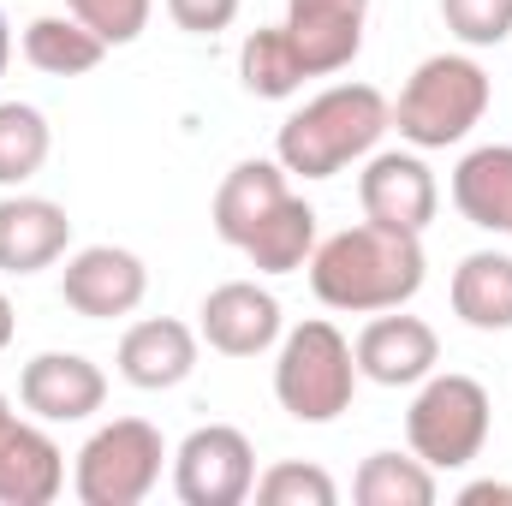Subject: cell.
Listing matches in <instances>:
<instances>
[{"label":"cell","mask_w":512,"mask_h":506,"mask_svg":"<svg viewBox=\"0 0 512 506\" xmlns=\"http://www.w3.org/2000/svg\"><path fill=\"white\" fill-rule=\"evenodd\" d=\"M173 489L185 506H239L256 489V447L233 423H203L173 453Z\"/></svg>","instance_id":"7"},{"label":"cell","mask_w":512,"mask_h":506,"mask_svg":"<svg viewBox=\"0 0 512 506\" xmlns=\"http://www.w3.org/2000/svg\"><path fill=\"white\" fill-rule=\"evenodd\" d=\"M239 78H245V90L262 96V102H286V96L304 90L310 72H304V60H298L286 24H274V30H251V36H245V48H239Z\"/></svg>","instance_id":"22"},{"label":"cell","mask_w":512,"mask_h":506,"mask_svg":"<svg viewBox=\"0 0 512 506\" xmlns=\"http://www.w3.org/2000/svg\"><path fill=\"white\" fill-rule=\"evenodd\" d=\"M423 268L429 262H423L417 233L364 221V227H346L310 251V286L328 310L376 316V310H399L417 298Z\"/></svg>","instance_id":"1"},{"label":"cell","mask_w":512,"mask_h":506,"mask_svg":"<svg viewBox=\"0 0 512 506\" xmlns=\"http://www.w3.org/2000/svg\"><path fill=\"white\" fill-rule=\"evenodd\" d=\"M465 506H483V501H512V483H471L465 495H459Z\"/></svg>","instance_id":"29"},{"label":"cell","mask_w":512,"mask_h":506,"mask_svg":"<svg viewBox=\"0 0 512 506\" xmlns=\"http://www.w3.org/2000/svg\"><path fill=\"white\" fill-rule=\"evenodd\" d=\"M0 411H6V393H0Z\"/></svg>","instance_id":"32"},{"label":"cell","mask_w":512,"mask_h":506,"mask_svg":"<svg viewBox=\"0 0 512 506\" xmlns=\"http://www.w3.org/2000/svg\"><path fill=\"white\" fill-rule=\"evenodd\" d=\"M197 370V334L173 316H149V322H131L126 340H120V376L143 393H161V387H179V381Z\"/></svg>","instance_id":"16"},{"label":"cell","mask_w":512,"mask_h":506,"mask_svg":"<svg viewBox=\"0 0 512 506\" xmlns=\"http://www.w3.org/2000/svg\"><path fill=\"white\" fill-rule=\"evenodd\" d=\"M66 12H72V18H84L108 48H126V42L143 36V24H149L155 0H66Z\"/></svg>","instance_id":"27"},{"label":"cell","mask_w":512,"mask_h":506,"mask_svg":"<svg viewBox=\"0 0 512 506\" xmlns=\"http://www.w3.org/2000/svg\"><path fill=\"white\" fill-rule=\"evenodd\" d=\"M149 292V268L143 256L120 251V245H84L60 274V298L84 316V322H114L131 316Z\"/></svg>","instance_id":"8"},{"label":"cell","mask_w":512,"mask_h":506,"mask_svg":"<svg viewBox=\"0 0 512 506\" xmlns=\"http://www.w3.org/2000/svg\"><path fill=\"white\" fill-rule=\"evenodd\" d=\"M358 393V358H352V340L334 328V322H298L286 340H280V358H274V399L286 405V417L298 423H334Z\"/></svg>","instance_id":"4"},{"label":"cell","mask_w":512,"mask_h":506,"mask_svg":"<svg viewBox=\"0 0 512 506\" xmlns=\"http://www.w3.org/2000/svg\"><path fill=\"white\" fill-rule=\"evenodd\" d=\"M54 131L42 120V108L30 102H0V185H24L48 167Z\"/></svg>","instance_id":"24"},{"label":"cell","mask_w":512,"mask_h":506,"mask_svg":"<svg viewBox=\"0 0 512 506\" xmlns=\"http://www.w3.org/2000/svg\"><path fill=\"white\" fill-rule=\"evenodd\" d=\"M352 358H358V376H370L376 387H417L423 376H435L441 340L423 316H376L358 334Z\"/></svg>","instance_id":"13"},{"label":"cell","mask_w":512,"mask_h":506,"mask_svg":"<svg viewBox=\"0 0 512 506\" xmlns=\"http://www.w3.org/2000/svg\"><path fill=\"white\" fill-rule=\"evenodd\" d=\"M280 203H286V167L280 161H239L215 191V233L245 251V239Z\"/></svg>","instance_id":"17"},{"label":"cell","mask_w":512,"mask_h":506,"mask_svg":"<svg viewBox=\"0 0 512 506\" xmlns=\"http://www.w3.org/2000/svg\"><path fill=\"white\" fill-rule=\"evenodd\" d=\"M102 54H108V42L84 18H72V12L66 18L60 12H42V18L24 24V60L36 72H48V78H84V72L102 66Z\"/></svg>","instance_id":"20"},{"label":"cell","mask_w":512,"mask_h":506,"mask_svg":"<svg viewBox=\"0 0 512 506\" xmlns=\"http://www.w3.org/2000/svg\"><path fill=\"white\" fill-rule=\"evenodd\" d=\"M316 251V209L304 203V197H292L286 191V203L256 227L251 239H245V256H251L262 274H292V268H304Z\"/></svg>","instance_id":"21"},{"label":"cell","mask_w":512,"mask_h":506,"mask_svg":"<svg viewBox=\"0 0 512 506\" xmlns=\"http://www.w3.org/2000/svg\"><path fill=\"white\" fill-rule=\"evenodd\" d=\"M12 328H18V316H12V304H6V292H0V352L12 346Z\"/></svg>","instance_id":"30"},{"label":"cell","mask_w":512,"mask_h":506,"mask_svg":"<svg viewBox=\"0 0 512 506\" xmlns=\"http://www.w3.org/2000/svg\"><path fill=\"white\" fill-rule=\"evenodd\" d=\"M352 495H358V506H429L435 501V471L417 453L411 459L370 453L364 471H358V483H352Z\"/></svg>","instance_id":"23"},{"label":"cell","mask_w":512,"mask_h":506,"mask_svg":"<svg viewBox=\"0 0 512 506\" xmlns=\"http://www.w3.org/2000/svg\"><path fill=\"white\" fill-rule=\"evenodd\" d=\"M161 459H167V441H161L155 423L114 417V423H102L84 441L72 489H78L84 506H137L149 501V489L161 483Z\"/></svg>","instance_id":"6"},{"label":"cell","mask_w":512,"mask_h":506,"mask_svg":"<svg viewBox=\"0 0 512 506\" xmlns=\"http://www.w3.org/2000/svg\"><path fill=\"white\" fill-rule=\"evenodd\" d=\"M256 501L262 506H334L340 489H334V477L322 465L286 459V465H274V471L256 477Z\"/></svg>","instance_id":"25"},{"label":"cell","mask_w":512,"mask_h":506,"mask_svg":"<svg viewBox=\"0 0 512 506\" xmlns=\"http://www.w3.org/2000/svg\"><path fill=\"white\" fill-rule=\"evenodd\" d=\"M66 489V453L36 429L0 411V506H48Z\"/></svg>","instance_id":"14"},{"label":"cell","mask_w":512,"mask_h":506,"mask_svg":"<svg viewBox=\"0 0 512 506\" xmlns=\"http://www.w3.org/2000/svg\"><path fill=\"white\" fill-rule=\"evenodd\" d=\"M453 203L471 227L483 233H512V143L471 149L453 167Z\"/></svg>","instance_id":"18"},{"label":"cell","mask_w":512,"mask_h":506,"mask_svg":"<svg viewBox=\"0 0 512 506\" xmlns=\"http://www.w3.org/2000/svg\"><path fill=\"white\" fill-rule=\"evenodd\" d=\"M72 245V221L54 197H0V268L6 274H36L54 268Z\"/></svg>","instance_id":"15"},{"label":"cell","mask_w":512,"mask_h":506,"mask_svg":"<svg viewBox=\"0 0 512 506\" xmlns=\"http://www.w3.org/2000/svg\"><path fill=\"white\" fill-rule=\"evenodd\" d=\"M18 399H24V411H36L42 423H84V417L102 411L108 376H102L84 352H42V358L24 364Z\"/></svg>","instance_id":"11"},{"label":"cell","mask_w":512,"mask_h":506,"mask_svg":"<svg viewBox=\"0 0 512 506\" xmlns=\"http://www.w3.org/2000/svg\"><path fill=\"white\" fill-rule=\"evenodd\" d=\"M358 203H364V221L399 227V233H417L423 239V227L435 221L441 191H435V173L417 155L387 149V155H370V167L358 173Z\"/></svg>","instance_id":"9"},{"label":"cell","mask_w":512,"mask_h":506,"mask_svg":"<svg viewBox=\"0 0 512 506\" xmlns=\"http://www.w3.org/2000/svg\"><path fill=\"white\" fill-rule=\"evenodd\" d=\"M203 340L221 358H262L280 340V298L256 280H227L203 298Z\"/></svg>","instance_id":"12"},{"label":"cell","mask_w":512,"mask_h":506,"mask_svg":"<svg viewBox=\"0 0 512 506\" xmlns=\"http://www.w3.org/2000/svg\"><path fill=\"white\" fill-rule=\"evenodd\" d=\"M441 18L465 48H495L512 36V0H441Z\"/></svg>","instance_id":"26"},{"label":"cell","mask_w":512,"mask_h":506,"mask_svg":"<svg viewBox=\"0 0 512 506\" xmlns=\"http://www.w3.org/2000/svg\"><path fill=\"white\" fill-rule=\"evenodd\" d=\"M489 387L477 376H423L411 411H405V441L429 471H459L483 453L489 441Z\"/></svg>","instance_id":"5"},{"label":"cell","mask_w":512,"mask_h":506,"mask_svg":"<svg viewBox=\"0 0 512 506\" xmlns=\"http://www.w3.org/2000/svg\"><path fill=\"white\" fill-rule=\"evenodd\" d=\"M167 18L191 36H215L239 18V0H167Z\"/></svg>","instance_id":"28"},{"label":"cell","mask_w":512,"mask_h":506,"mask_svg":"<svg viewBox=\"0 0 512 506\" xmlns=\"http://www.w3.org/2000/svg\"><path fill=\"white\" fill-rule=\"evenodd\" d=\"M387 126H393V108L376 84H334L280 126L274 161L298 179H334L340 167L364 161Z\"/></svg>","instance_id":"2"},{"label":"cell","mask_w":512,"mask_h":506,"mask_svg":"<svg viewBox=\"0 0 512 506\" xmlns=\"http://www.w3.org/2000/svg\"><path fill=\"white\" fill-rule=\"evenodd\" d=\"M370 0H286V36L310 78L346 72L364 48Z\"/></svg>","instance_id":"10"},{"label":"cell","mask_w":512,"mask_h":506,"mask_svg":"<svg viewBox=\"0 0 512 506\" xmlns=\"http://www.w3.org/2000/svg\"><path fill=\"white\" fill-rule=\"evenodd\" d=\"M6 60H12V36H6V18H0V72H6Z\"/></svg>","instance_id":"31"},{"label":"cell","mask_w":512,"mask_h":506,"mask_svg":"<svg viewBox=\"0 0 512 506\" xmlns=\"http://www.w3.org/2000/svg\"><path fill=\"white\" fill-rule=\"evenodd\" d=\"M483 114H489V72L465 54H429L393 102V126L417 149L465 143L483 126Z\"/></svg>","instance_id":"3"},{"label":"cell","mask_w":512,"mask_h":506,"mask_svg":"<svg viewBox=\"0 0 512 506\" xmlns=\"http://www.w3.org/2000/svg\"><path fill=\"white\" fill-rule=\"evenodd\" d=\"M453 310L477 334H507L512 328V256L471 251L453 268Z\"/></svg>","instance_id":"19"}]
</instances>
